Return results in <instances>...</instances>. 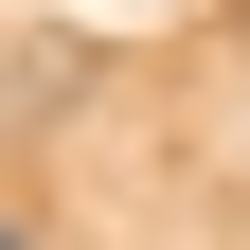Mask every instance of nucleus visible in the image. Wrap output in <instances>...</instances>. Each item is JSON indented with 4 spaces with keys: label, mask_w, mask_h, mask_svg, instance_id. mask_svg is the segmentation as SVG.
I'll return each mask as SVG.
<instances>
[{
    "label": "nucleus",
    "mask_w": 250,
    "mask_h": 250,
    "mask_svg": "<svg viewBox=\"0 0 250 250\" xmlns=\"http://www.w3.org/2000/svg\"><path fill=\"white\" fill-rule=\"evenodd\" d=\"M0 250H36V232H18V214H0Z\"/></svg>",
    "instance_id": "f257e3e1"
}]
</instances>
